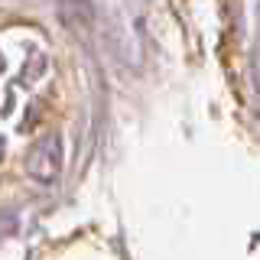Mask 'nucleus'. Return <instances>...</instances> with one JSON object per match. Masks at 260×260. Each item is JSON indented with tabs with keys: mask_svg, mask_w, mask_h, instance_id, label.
<instances>
[{
	"mask_svg": "<svg viewBox=\"0 0 260 260\" xmlns=\"http://www.w3.org/2000/svg\"><path fill=\"white\" fill-rule=\"evenodd\" d=\"M62 162H65L62 137L49 134V137L32 143V150L26 153V176H32L36 182H52L62 173Z\"/></svg>",
	"mask_w": 260,
	"mask_h": 260,
	"instance_id": "1",
	"label": "nucleus"
}]
</instances>
